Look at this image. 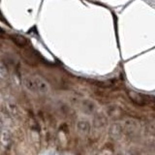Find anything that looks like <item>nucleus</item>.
<instances>
[{
	"label": "nucleus",
	"mask_w": 155,
	"mask_h": 155,
	"mask_svg": "<svg viewBox=\"0 0 155 155\" xmlns=\"http://www.w3.org/2000/svg\"><path fill=\"white\" fill-rule=\"evenodd\" d=\"M22 84L28 92L45 95L50 92V84L40 76H26L22 79Z\"/></svg>",
	"instance_id": "1"
},
{
	"label": "nucleus",
	"mask_w": 155,
	"mask_h": 155,
	"mask_svg": "<svg viewBox=\"0 0 155 155\" xmlns=\"http://www.w3.org/2000/svg\"><path fill=\"white\" fill-rule=\"evenodd\" d=\"M7 75V70H6V68L4 67V65L2 64H0V77H2V78H5Z\"/></svg>",
	"instance_id": "2"
}]
</instances>
